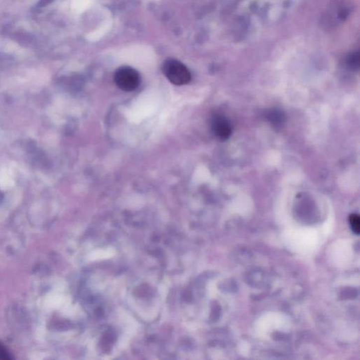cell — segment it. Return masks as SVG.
Returning <instances> with one entry per match:
<instances>
[{
  "instance_id": "4",
  "label": "cell",
  "mask_w": 360,
  "mask_h": 360,
  "mask_svg": "<svg viewBox=\"0 0 360 360\" xmlns=\"http://www.w3.org/2000/svg\"><path fill=\"white\" fill-rule=\"evenodd\" d=\"M267 118H268L269 120L271 122L276 124H280L281 122L284 120V116L283 115L282 113L280 111L278 110H272L270 111L267 114Z\"/></svg>"
},
{
  "instance_id": "3",
  "label": "cell",
  "mask_w": 360,
  "mask_h": 360,
  "mask_svg": "<svg viewBox=\"0 0 360 360\" xmlns=\"http://www.w3.org/2000/svg\"><path fill=\"white\" fill-rule=\"evenodd\" d=\"M211 127L215 135L221 140H225L231 134V125L224 116H214L211 122Z\"/></svg>"
},
{
  "instance_id": "7",
  "label": "cell",
  "mask_w": 360,
  "mask_h": 360,
  "mask_svg": "<svg viewBox=\"0 0 360 360\" xmlns=\"http://www.w3.org/2000/svg\"><path fill=\"white\" fill-rule=\"evenodd\" d=\"M11 355L8 352L7 350L2 345L0 344V360H11Z\"/></svg>"
},
{
  "instance_id": "2",
  "label": "cell",
  "mask_w": 360,
  "mask_h": 360,
  "mask_svg": "<svg viewBox=\"0 0 360 360\" xmlns=\"http://www.w3.org/2000/svg\"><path fill=\"white\" fill-rule=\"evenodd\" d=\"M114 81L120 90L132 92L137 89L141 82L139 73L129 66H122L116 70Z\"/></svg>"
},
{
  "instance_id": "6",
  "label": "cell",
  "mask_w": 360,
  "mask_h": 360,
  "mask_svg": "<svg viewBox=\"0 0 360 360\" xmlns=\"http://www.w3.org/2000/svg\"><path fill=\"white\" fill-rule=\"evenodd\" d=\"M350 223L353 231L357 235L360 233V216L357 214H352L350 216Z\"/></svg>"
},
{
  "instance_id": "5",
  "label": "cell",
  "mask_w": 360,
  "mask_h": 360,
  "mask_svg": "<svg viewBox=\"0 0 360 360\" xmlns=\"http://www.w3.org/2000/svg\"><path fill=\"white\" fill-rule=\"evenodd\" d=\"M347 65L348 68L352 71H356L359 69L360 67V54L359 53H353L348 56L347 59Z\"/></svg>"
},
{
  "instance_id": "1",
  "label": "cell",
  "mask_w": 360,
  "mask_h": 360,
  "mask_svg": "<svg viewBox=\"0 0 360 360\" xmlns=\"http://www.w3.org/2000/svg\"><path fill=\"white\" fill-rule=\"evenodd\" d=\"M163 72L169 81L175 85L188 84L192 79L187 66L176 59H167L163 65Z\"/></svg>"
}]
</instances>
